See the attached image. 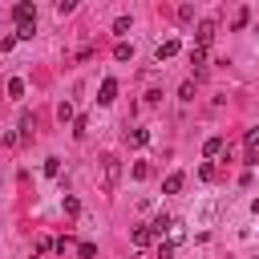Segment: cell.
Returning <instances> with one entry per match:
<instances>
[{
	"label": "cell",
	"instance_id": "6da1fadb",
	"mask_svg": "<svg viewBox=\"0 0 259 259\" xmlns=\"http://www.w3.org/2000/svg\"><path fill=\"white\" fill-rule=\"evenodd\" d=\"M117 178H121V158L117 154H105L101 158V190H117Z\"/></svg>",
	"mask_w": 259,
	"mask_h": 259
},
{
	"label": "cell",
	"instance_id": "7a4b0ae2",
	"mask_svg": "<svg viewBox=\"0 0 259 259\" xmlns=\"http://www.w3.org/2000/svg\"><path fill=\"white\" fill-rule=\"evenodd\" d=\"M12 20H16V28H20V24H36V4H32V0L12 4Z\"/></svg>",
	"mask_w": 259,
	"mask_h": 259
},
{
	"label": "cell",
	"instance_id": "3957f363",
	"mask_svg": "<svg viewBox=\"0 0 259 259\" xmlns=\"http://www.w3.org/2000/svg\"><path fill=\"white\" fill-rule=\"evenodd\" d=\"M113 97H117V81L105 77V81L97 85V105H113Z\"/></svg>",
	"mask_w": 259,
	"mask_h": 259
},
{
	"label": "cell",
	"instance_id": "277c9868",
	"mask_svg": "<svg viewBox=\"0 0 259 259\" xmlns=\"http://www.w3.org/2000/svg\"><path fill=\"white\" fill-rule=\"evenodd\" d=\"M214 32H219V28H214V20H202V24H198V32H194V45H198V49H206V45L214 40Z\"/></svg>",
	"mask_w": 259,
	"mask_h": 259
},
{
	"label": "cell",
	"instance_id": "5b68a950",
	"mask_svg": "<svg viewBox=\"0 0 259 259\" xmlns=\"http://www.w3.org/2000/svg\"><path fill=\"white\" fill-rule=\"evenodd\" d=\"M182 182H186V174H182V170L166 174V178H162V194H178V190H182Z\"/></svg>",
	"mask_w": 259,
	"mask_h": 259
},
{
	"label": "cell",
	"instance_id": "8992f818",
	"mask_svg": "<svg viewBox=\"0 0 259 259\" xmlns=\"http://www.w3.org/2000/svg\"><path fill=\"white\" fill-rule=\"evenodd\" d=\"M170 227H174V219H170V214H166V210H158V214H154V223H150V231H154V235H158V243H162V235H166V231H170Z\"/></svg>",
	"mask_w": 259,
	"mask_h": 259
},
{
	"label": "cell",
	"instance_id": "52a82bcc",
	"mask_svg": "<svg viewBox=\"0 0 259 259\" xmlns=\"http://www.w3.org/2000/svg\"><path fill=\"white\" fill-rule=\"evenodd\" d=\"M178 49H182L178 40H162V45H158V53H154V61L162 65V61H170V57H178Z\"/></svg>",
	"mask_w": 259,
	"mask_h": 259
},
{
	"label": "cell",
	"instance_id": "ba28073f",
	"mask_svg": "<svg viewBox=\"0 0 259 259\" xmlns=\"http://www.w3.org/2000/svg\"><path fill=\"white\" fill-rule=\"evenodd\" d=\"M223 150H227V138H219V134H214V138H206V142H202V154H206V158H219V154H223Z\"/></svg>",
	"mask_w": 259,
	"mask_h": 259
},
{
	"label": "cell",
	"instance_id": "9c48e42d",
	"mask_svg": "<svg viewBox=\"0 0 259 259\" xmlns=\"http://www.w3.org/2000/svg\"><path fill=\"white\" fill-rule=\"evenodd\" d=\"M158 235L150 231V223H142V227H134V247H150Z\"/></svg>",
	"mask_w": 259,
	"mask_h": 259
},
{
	"label": "cell",
	"instance_id": "30bf717a",
	"mask_svg": "<svg viewBox=\"0 0 259 259\" xmlns=\"http://www.w3.org/2000/svg\"><path fill=\"white\" fill-rule=\"evenodd\" d=\"M130 146H150V130L146 125H134L130 130Z\"/></svg>",
	"mask_w": 259,
	"mask_h": 259
},
{
	"label": "cell",
	"instance_id": "8fae6325",
	"mask_svg": "<svg viewBox=\"0 0 259 259\" xmlns=\"http://www.w3.org/2000/svg\"><path fill=\"white\" fill-rule=\"evenodd\" d=\"M32 130H36V113H28V109H24V113H20V134H24V138H32Z\"/></svg>",
	"mask_w": 259,
	"mask_h": 259
},
{
	"label": "cell",
	"instance_id": "7c38bea8",
	"mask_svg": "<svg viewBox=\"0 0 259 259\" xmlns=\"http://www.w3.org/2000/svg\"><path fill=\"white\" fill-rule=\"evenodd\" d=\"M130 57H134V45L117 40V45H113V61H130Z\"/></svg>",
	"mask_w": 259,
	"mask_h": 259
},
{
	"label": "cell",
	"instance_id": "4fadbf2b",
	"mask_svg": "<svg viewBox=\"0 0 259 259\" xmlns=\"http://www.w3.org/2000/svg\"><path fill=\"white\" fill-rule=\"evenodd\" d=\"M243 146H247V154H259V130H247L243 134Z\"/></svg>",
	"mask_w": 259,
	"mask_h": 259
},
{
	"label": "cell",
	"instance_id": "5bb4252c",
	"mask_svg": "<svg viewBox=\"0 0 259 259\" xmlns=\"http://www.w3.org/2000/svg\"><path fill=\"white\" fill-rule=\"evenodd\" d=\"M57 117H61V125L73 121V101H61V105H57Z\"/></svg>",
	"mask_w": 259,
	"mask_h": 259
},
{
	"label": "cell",
	"instance_id": "9a60e30c",
	"mask_svg": "<svg viewBox=\"0 0 259 259\" xmlns=\"http://www.w3.org/2000/svg\"><path fill=\"white\" fill-rule=\"evenodd\" d=\"M73 134H77V138H85V134H89V117H85V113H81V117H73Z\"/></svg>",
	"mask_w": 259,
	"mask_h": 259
},
{
	"label": "cell",
	"instance_id": "2e32d148",
	"mask_svg": "<svg viewBox=\"0 0 259 259\" xmlns=\"http://www.w3.org/2000/svg\"><path fill=\"white\" fill-rule=\"evenodd\" d=\"M65 214H69V219H77V214H81V202H77L73 194H65Z\"/></svg>",
	"mask_w": 259,
	"mask_h": 259
},
{
	"label": "cell",
	"instance_id": "e0dca14e",
	"mask_svg": "<svg viewBox=\"0 0 259 259\" xmlns=\"http://www.w3.org/2000/svg\"><path fill=\"white\" fill-rule=\"evenodd\" d=\"M32 32H36V24H20L12 36H16V40H32Z\"/></svg>",
	"mask_w": 259,
	"mask_h": 259
},
{
	"label": "cell",
	"instance_id": "ac0fdd59",
	"mask_svg": "<svg viewBox=\"0 0 259 259\" xmlns=\"http://www.w3.org/2000/svg\"><path fill=\"white\" fill-rule=\"evenodd\" d=\"M8 97H24V81H20V77L8 81Z\"/></svg>",
	"mask_w": 259,
	"mask_h": 259
},
{
	"label": "cell",
	"instance_id": "d6986e66",
	"mask_svg": "<svg viewBox=\"0 0 259 259\" xmlns=\"http://www.w3.org/2000/svg\"><path fill=\"white\" fill-rule=\"evenodd\" d=\"M45 174L57 178V174H61V158H45Z\"/></svg>",
	"mask_w": 259,
	"mask_h": 259
},
{
	"label": "cell",
	"instance_id": "ffe728a7",
	"mask_svg": "<svg viewBox=\"0 0 259 259\" xmlns=\"http://www.w3.org/2000/svg\"><path fill=\"white\" fill-rule=\"evenodd\" d=\"M36 251H40V255H45V251H57V239H49V235H40V239H36Z\"/></svg>",
	"mask_w": 259,
	"mask_h": 259
},
{
	"label": "cell",
	"instance_id": "44dd1931",
	"mask_svg": "<svg viewBox=\"0 0 259 259\" xmlns=\"http://www.w3.org/2000/svg\"><path fill=\"white\" fill-rule=\"evenodd\" d=\"M154 259H174V243H170V239L158 243V255H154Z\"/></svg>",
	"mask_w": 259,
	"mask_h": 259
},
{
	"label": "cell",
	"instance_id": "7402d4cb",
	"mask_svg": "<svg viewBox=\"0 0 259 259\" xmlns=\"http://www.w3.org/2000/svg\"><path fill=\"white\" fill-rule=\"evenodd\" d=\"M247 20H251V12H247V8H239V12H235V20H231V28H243Z\"/></svg>",
	"mask_w": 259,
	"mask_h": 259
},
{
	"label": "cell",
	"instance_id": "603a6c76",
	"mask_svg": "<svg viewBox=\"0 0 259 259\" xmlns=\"http://www.w3.org/2000/svg\"><path fill=\"white\" fill-rule=\"evenodd\" d=\"M113 32L125 36V32H130V16H117V20H113Z\"/></svg>",
	"mask_w": 259,
	"mask_h": 259
},
{
	"label": "cell",
	"instance_id": "cb8c5ba5",
	"mask_svg": "<svg viewBox=\"0 0 259 259\" xmlns=\"http://www.w3.org/2000/svg\"><path fill=\"white\" fill-rule=\"evenodd\" d=\"M178 97H182V101H194V81H182V89H178Z\"/></svg>",
	"mask_w": 259,
	"mask_h": 259
},
{
	"label": "cell",
	"instance_id": "d4e9b609",
	"mask_svg": "<svg viewBox=\"0 0 259 259\" xmlns=\"http://www.w3.org/2000/svg\"><path fill=\"white\" fill-rule=\"evenodd\" d=\"M130 174L142 182V178H150V166H146V162H134V170H130Z\"/></svg>",
	"mask_w": 259,
	"mask_h": 259
},
{
	"label": "cell",
	"instance_id": "484cf974",
	"mask_svg": "<svg viewBox=\"0 0 259 259\" xmlns=\"http://www.w3.org/2000/svg\"><path fill=\"white\" fill-rule=\"evenodd\" d=\"M214 210H219V206H214V202H206V206H202V214H198V223H202V227H206V223H210V219H214Z\"/></svg>",
	"mask_w": 259,
	"mask_h": 259
},
{
	"label": "cell",
	"instance_id": "4316f807",
	"mask_svg": "<svg viewBox=\"0 0 259 259\" xmlns=\"http://www.w3.org/2000/svg\"><path fill=\"white\" fill-rule=\"evenodd\" d=\"M178 20H194V4H178Z\"/></svg>",
	"mask_w": 259,
	"mask_h": 259
},
{
	"label": "cell",
	"instance_id": "83f0119b",
	"mask_svg": "<svg viewBox=\"0 0 259 259\" xmlns=\"http://www.w3.org/2000/svg\"><path fill=\"white\" fill-rule=\"evenodd\" d=\"M0 142H4V146H8V150H12V146H16V142H20V130H8V134H4V138H0Z\"/></svg>",
	"mask_w": 259,
	"mask_h": 259
},
{
	"label": "cell",
	"instance_id": "f1b7e54d",
	"mask_svg": "<svg viewBox=\"0 0 259 259\" xmlns=\"http://www.w3.org/2000/svg\"><path fill=\"white\" fill-rule=\"evenodd\" d=\"M198 178H202V182H210V178H214V166H210V162H202V166H198Z\"/></svg>",
	"mask_w": 259,
	"mask_h": 259
},
{
	"label": "cell",
	"instance_id": "f546056e",
	"mask_svg": "<svg viewBox=\"0 0 259 259\" xmlns=\"http://www.w3.org/2000/svg\"><path fill=\"white\" fill-rule=\"evenodd\" d=\"M77 255H81V259H93V255H97V247H93V243H81V247H77Z\"/></svg>",
	"mask_w": 259,
	"mask_h": 259
},
{
	"label": "cell",
	"instance_id": "4dcf8cb0",
	"mask_svg": "<svg viewBox=\"0 0 259 259\" xmlns=\"http://www.w3.org/2000/svg\"><path fill=\"white\" fill-rule=\"evenodd\" d=\"M251 210H255V214H259V198H255V202H251Z\"/></svg>",
	"mask_w": 259,
	"mask_h": 259
},
{
	"label": "cell",
	"instance_id": "1f68e13d",
	"mask_svg": "<svg viewBox=\"0 0 259 259\" xmlns=\"http://www.w3.org/2000/svg\"><path fill=\"white\" fill-rule=\"evenodd\" d=\"M32 259H40V255H32Z\"/></svg>",
	"mask_w": 259,
	"mask_h": 259
}]
</instances>
